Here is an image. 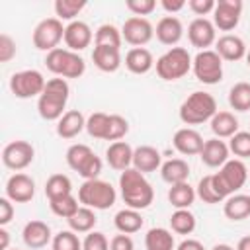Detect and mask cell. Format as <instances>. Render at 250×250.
I'll return each mask as SVG.
<instances>
[{"label":"cell","mask_w":250,"mask_h":250,"mask_svg":"<svg viewBox=\"0 0 250 250\" xmlns=\"http://www.w3.org/2000/svg\"><path fill=\"white\" fill-rule=\"evenodd\" d=\"M188 39L199 51H207L213 43H217V27L207 18H195L188 25Z\"/></svg>","instance_id":"5bb4252c"},{"label":"cell","mask_w":250,"mask_h":250,"mask_svg":"<svg viewBox=\"0 0 250 250\" xmlns=\"http://www.w3.org/2000/svg\"><path fill=\"white\" fill-rule=\"evenodd\" d=\"M229 105L234 111H250V82H236L229 90Z\"/></svg>","instance_id":"8d00e7d4"},{"label":"cell","mask_w":250,"mask_h":250,"mask_svg":"<svg viewBox=\"0 0 250 250\" xmlns=\"http://www.w3.org/2000/svg\"><path fill=\"white\" fill-rule=\"evenodd\" d=\"M45 84H47L45 76L35 68L14 72L10 78V90L20 100H27V98H35V96L39 98L45 90Z\"/></svg>","instance_id":"9c48e42d"},{"label":"cell","mask_w":250,"mask_h":250,"mask_svg":"<svg viewBox=\"0 0 250 250\" xmlns=\"http://www.w3.org/2000/svg\"><path fill=\"white\" fill-rule=\"evenodd\" d=\"M191 70H193V74L199 82L209 84V86L219 84L223 80V59L213 49L199 51L193 57Z\"/></svg>","instance_id":"ba28073f"},{"label":"cell","mask_w":250,"mask_h":250,"mask_svg":"<svg viewBox=\"0 0 250 250\" xmlns=\"http://www.w3.org/2000/svg\"><path fill=\"white\" fill-rule=\"evenodd\" d=\"M49 207H51V211H53L57 217L70 219V217L80 209V201H78V197H74V195L70 193V195H64V197L51 199V201H49Z\"/></svg>","instance_id":"ab89813d"},{"label":"cell","mask_w":250,"mask_h":250,"mask_svg":"<svg viewBox=\"0 0 250 250\" xmlns=\"http://www.w3.org/2000/svg\"><path fill=\"white\" fill-rule=\"evenodd\" d=\"M229 154H230L229 145L225 141H221V139L215 137V139H209V141L203 143V148L199 152V158L209 168H221L229 160Z\"/></svg>","instance_id":"44dd1931"},{"label":"cell","mask_w":250,"mask_h":250,"mask_svg":"<svg viewBox=\"0 0 250 250\" xmlns=\"http://www.w3.org/2000/svg\"><path fill=\"white\" fill-rule=\"evenodd\" d=\"M21 238L23 244L31 250H39L43 246H47L49 242H53V234H51V227L45 221H29L25 223L23 230H21Z\"/></svg>","instance_id":"ac0fdd59"},{"label":"cell","mask_w":250,"mask_h":250,"mask_svg":"<svg viewBox=\"0 0 250 250\" xmlns=\"http://www.w3.org/2000/svg\"><path fill=\"white\" fill-rule=\"evenodd\" d=\"M55 14L61 21H74V18L86 8V0H57L55 2Z\"/></svg>","instance_id":"74e56055"},{"label":"cell","mask_w":250,"mask_h":250,"mask_svg":"<svg viewBox=\"0 0 250 250\" xmlns=\"http://www.w3.org/2000/svg\"><path fill=\"white\" fill-rule=\"evenodd\" d=\"M162 166V156H160V150L150 146V145H141L135 148L133 152V168L143 172V174H148V172H156L160 170Z\"/></svg>","instance_id":"7402d4cb"},{"label":"cell","mask_w":250,"mask_h":250,"mask_svg":"<svg viewBox=\"0 0 250 250\" xmlns=\"http://www.w3.org/2000/svg\"><path fill=\"white\" fill-rule=\"evenodd\" d=\"M246 43L242 41V37L238 35H232V33H225L217 39L215 43V53L223 59V61H240L246 57Z\"/></svg>","instance_id":"d6986e66"},{"label":"cell","mask_w":250,"mask_h":250,"mask_svg":"<svg viewBox=\"0 0 250 250\" xmlns=\"http://www.w3.org/2000/svg\"><path fill=\"white\" fill-rule=\"evenodd\" d=\"M160 6H162L168 14H176V12L184 10V8L188 6V2H186V0H160Z\"/></svg>","instance_id":"f5cc1de1"},{"label":"cell","mask_w":250,"mask_h":250,"mask_svg":"<svg viewBox=\"0 0 250 250\" xmlns=\"http://www.w3.org/2000/svg\"><path fill=\"white\" fill-rule=\"evenodd\" d=\"M203 137L199 131L191 129V127H182L174 133L172 137V145L174 148L184 154V156H193V154H199L201 148H203Z\"/></svg>","instance_id":"e0dca14e"},{"label":"cell","mask_w":250,"mask_h":250,"mask_svg":"<svg viewBox=\"0 0 250 250\" xmlns=\"http://www.w3.org/2000/svg\"><path fill=\"white\" fill-rule=\"evenodd\" d=\"M121 35H123L125 43H129L133 47H145L154 37V27L146 18L131 16V18H127L123 21Z\"/></svg>","instance_id":"7c38bea8"},{"label":"cell","mask_w":250,"mask_h":250,"mask_svg":"<svg viewBox=\"0 0 250 250\" xmlns=\"http://www.w3.org/2000/svg\"><path fill=\"white\" fill-rule=\"evenodd\" d=\"M133 152L135 148L127 141H115L105 148V160L113 170L123 172L127 168H133Z\"/></svg>","instance_id":"ffe728a7"},{"label":"cell","mask_w":250,"mask_h":250,"mask_svg":"<svg viewBox=\"0 0 250 250\" xmlns=\"http://www.w3.org/2000/svg\"><path fill=\"white\" fill-rule=\"evenodd\" d=\"M215 0H189L188 2V8L195 14V16H199V18H203V16H207V14H211L213 10H215Z\"/></svg>","instance_id":"681fc988"},{"label":"cell","mask_w":250,"mask_h":250,"mask_svg":"<svg viewBox=\"0 0 250 250\" xmlns=\"http://www.w3.org/2000/svg\"><path fill=\"white\" fill-rule=\"evenodd\" d=\"M14 201H10L6 195L0 197V227H6L14 219Z\"/></svg>","instance_id":"816d5d0a"},{"label":"cell","mask_w":250,"mask_h":250,"mask_svg":"<svg viewBox=\"0 0 250 250\" xmlns=\"http://www.w3.org/2000/svg\"><path fill=\"white\" fill-rule=\"evenodd\" d=\"M160 176L166 184L176 186V184H184L189 178V164L184 158H170L166 162H162L160 166Z\"/></svg>","instance_id":"484cf974"},{"label":"cell","mask_w":250,"mask_h":250,"mask_svg":"<svg viewBox=\"0 0 250 250\" xmlns=\"http://www.w3.org/2000/svg\"><path fill=\"white\" fill-rule=\"evenodd\" d=\"M154 35L156 39L162 43V45H176L182 37H184V25L180 21V18L176 16H164L158 20L156 23V29H154Z\"/></svg>","instance_id":"603a6c76"},{"label":"cell","mask_w":250,"mask_h":250,"mask_svg":"<svg viewBox=\"0 0 250 250\" xmlns=\"http://www.w3.org/2000/svg\"><path fill=\"white\" fill-rule=\"evenodd\" d=\"M6 197L14 203H27L35 195V182L23 172H16L6 182Z\"/></svg>","instance_id":"9a60e30c"},{"label":"cell","mask_w":250,"mask_h":250,"mask_svg":"<svg viewBox=\"0 0 250 250\" xmlns=\"http://www.w3.org/2000/svg\"><path fill=\"white\" fill-rule=\"evenodd\" d=\"M35 158V148L27 141H12L2 150V162L10 170H25Z\"/></svg>","instance_id":"8fae6325"},{"label":"cell","mask_w":250,"mask_h":250,"mask_svg":"<svg viewBox=\"0 0 250 250\" xmlns=\"http://www.w3.org/2000/svg\"><path fill=\"white\" fill-rule=\"evenodd\" d=\"M70 96V86L64 78H51L45 84L43 94L37 98V111L45 121H59L66 111V102Z\"/></svg>","instance_id":"7a4b0ae2"},{"label":"cell","mask_w":250,"mask_h":250,"mask_svg":"<svg viewBox=\"0 0 250 250\" xmlns=\"http://www.w3.org/2000/svg\"><path fill=\"white\" fill-rule=\"evenodd\" d=\"M53 250H82V240L78 238V234L74 230H61L53 236L51 242Z\"/></svg>","instance_id":"b9f144b4"},{"label":"cell","mask_w":250,"mask_h":250,"mask_svg":"<svg viewBox=\"0 0 250 250\" xmlns=\"http://www.w3.org/2000/svg\"><path fill=\"white\" fill-rule=\"evenodd\" d=\"M145 248L146 250H176L174 234L168 229L152 227L145 234Z\"/></svg>","instance_id":"4dcf8cb0"},{"label":"cell","mask_w":250,"mask_h":250,"mask_svg":"<svg viewBox=\"0 0 250 250\" xmlns=\"http://www.w3.org/2000/svg\"><path fill=\"white\" fill-rule=\"evenodd\" d=\"M109 250H135V242L129 234L119 232L109 240Z\"/></svg>","instance_id":"f907efd6"},{"label":"cell","mask_w":250,"mask_h":250,"mask_svg":"<svg viewBox=\"0 0 250 250\" xmlns=\"http://www.w3.org/2000/svg\"><path fill=\"white\" fill-rule=\"evenodd\" d=\"M94 154V150L88 146V145H82V143H76V145H70L68 146V150H66V154H64V158H66V164H68V168L70 170H74V172H78V168L90 158Z\"/></svg>","instance_id":"60d3db41"},{"label":"cell","mask_w":250,"mask_h":250,"mask_svg":"<svg viewBox=\"0 0 250 250\" xmlns=\"http://www.w3.org/2000/svg\"><path fill=\"white\" fill-rule=\"evenodd\" d=\"M123 41L121 29H117L113 23H102L94 33V47H111L119 49Z\"/></svg>","instance_id":"836d02e7"},{"label":"cell","mask_w":250,"mask_h":250,"mask_svg":"<svg viewBox=\"0 0 250 250\" xmlns=\"http://www.w3.org/2000/svg\"><path fill=\"white\" fill-rule=\"evenodd\" d=\"M127 133H129V121L123 115H117V113L109 115V129H107L105 141H111V143L121 141Z\"/></svg>","instance_id":"f6af8a7d"},{"label":"cell","mask_w":250,"mask_h":250,"mask_svg":"<svg viewBox=\"0 0 250 250\" xmlns=\"http://www.w3.org/2000/svg\"><path fill=\"white\" fill-rule=\"evenodd\" d=\"M217 113V100L209 92H191L180 105V119L186 125H201Z\"/></svg>","instance_id":"3957f363"},{"label":"cell","mask_w":250,"mask_h":250,"mask_svg":"<svg viewBox=\"0 0 250 250\" xmlns=\"http://www.w3.org/2000/svg\"><path fill=\"white\" fill-rule=\"evenodd\" d=\"M195 215L189 211V209H176L172 215H170V227H172V232L176 234H191L195 230Z\"/></svg>","instance_id":"d590c367"},{"label":"cell","mask_w":250,"mask_h":250,"mask_svg":"<svg viewBox=\"0 0 250 250\" xmlns=\"http://www.w3.org/2000/svg\"><path fill=\"white\" fill-rule=\"evenodd\" d=\"M8 246H10V232L4 227H0V250H10Z\"/></svg>","instance_id":"11a10c76"},{"label":"cell","mask_w":250,"mask_h":250,"mask_svg":"<svg viewBox=\"0 0 250 250\" xmlns=\"http://www.w3.org/2000/svg\"><path fill=\"white\" fill-rule=\"evenodd\" d=\"M66 223H68L70 230H74L76 234H80V232H86V234H88V232L94 230V227H96V223H98V217H96L94 209L80 205V209H78L70 219H66Z\"/></svg>","instance_id":"d6a6232c"},{"label":"cell","mask_w":250,"mask_h":250,"mask_svg":"<svg viewBox=\"0 0 250 250\" xmlns=\"http://www.w3.org/2000/svg\"><path fill=\"white\" fill-rule=\"evenodd\" d=\"M209 123L217 139H230L232 135L238 133V119L230 111H217Z\"/></svg>","instance_id":"83f0119b"},{"label":"cell","mask_w":250,"mask_h":250,"mask_svg":"<svg viewBox=\"0 0 250 250\" xmlns=\"http://www.w3.org/2000/svg\"><path fill=\"white\" fill-rule=\"evenodd\" d=\"M92 61L102 72H115L121 66V51L111 47H94Z\"/></svg>","instance_id":"f1b7e54d"},{"label":"cell","mask_w":250,"mask_h":250,"mask_svg":"<svg viewBox=\"0 0 250 250\" xmlns=\"http://www.w3.org/2000/svg\"><path fill=\"white\" fill-rule=\"evenodd\" d=\"M195 193H197V197H199L203 203H209V205H213V203H221V201H223L221 195L217 193L215 186H213V178H211V174L203 176V178L197 182Z\"/></svg>","instance_id":"ee69618b"},{"label":"cell","mask_w":250,"mask_h":250,"mask_svg":"<svg viewBox=\"0 0 250 250\" xmlns=\"http://www.w3.org/2000/svg\"><path fill=\"white\" fill-rule=\"evenodd\" d=\"M86 129V117L78 109H68L57 121V135L61 139H74Z\"/></svg>","instance_id":"cb8c5ba5"},{"label":"cell","mask_w":250,"mask_h":250,"mask_svg":"<svg viewBox=\"0 0 250 250\" xmlns=\"http://www.w3.org/2000/svg\"><path fill=\"white\" fill-rule=\"evenodd\" d=\"M176 250H205V246L195 238H186L176 246Z\"/></svg>","instance_id":"db71d44e"},{"label":"cell","mask_w":250,"mask_h":250,"mask_svg":"<svg viewBox=\"0 0 250 250\" xmlns=\"http://www.w3.org/2000/svg\"><path fill=\"white\" fill-rule=\"evenodd\" d=\"M125 6H127V10H129L133 16L145 18V16H148V14L154 12L156 2H154V0H127Z\"/></svg>","instance_id":"7dc6e473"},{"label":"cell","mask_w":250,"mask_h":250,"mask_svg":"<svg viewBox=\"0 0 250 250\" xmlns=\"http://www.w3.org/2000/svg\"><path fill=\"white\" fill-rule=\"evenodd\" d=\"M213 178V186L217 189V193L221 195V199L225 201L227 197H230L232 193H236L248 180V168L240 158H229L219 172L211 174Z\"/></svg>","instance_id":"277c9868"},{"label":"cell","mask_w":250,"mask_h":250,"mask_svg":"<svg viewBox=\"0 0 250 250\" xmlns=\"http://www.w3.org/2000/svg\"><path fill=\"white\" fill-rule=\"evenodd\" d=\"M82 250H109V240L104 232L92 230L82 240Z\"/></svg>","instance_id":"bcb514c9"},{"label":"cell","mask_w":250,"mask_h":250,"mask_svg":"<svg viewBox=\"0 0 250 250\" xmlns=\"http://www.w3.org/2000/svg\"><path fill=\"white\" fill-rule=\"evenodd\" d=\"M242 6L240 0H219L213 10V25L221 31H232L240 21Z\"/></svg>","instance_id":"4fadbf2b"},{"label":"cell","mask_w":250,"mask_h":250,"mask_svg":"<svg viewBox=\"0 0 250 250\" xmlns=\"http://www.w3.org/2000/svg\"><path fill=\"white\" fill-rule=\"evenodd\" d=\"M107 129H109V115L104 111H94L88 119H86V131L90 137L105 141L107 137Z\"/></svg>","instance_id":"f35d334b"},{"label":"cell","mask_w":250,"mask_h":250,"mask_svg":"<svg viewBox=\"0 0 250 250\" xmlns=\"http://www.w3.org/2000/svg\"><path fill=\"white\" fill-rule=\"evenodd\" d=\"M234 250H250V234H248V236H242V238L238 240V244H236Z\"/></svg>","instance_id":"9f6ffc18"},{"label":"cell","mask_w":250,"mask_h":250,"mask_svg":"<svg viewBox=\"0 0 250 250\" xmlns=\"http://www.w3.org/2000/svg\"><path fill=\"white\" fill-rule=\"evenodd\" d=\"M14 57H16V41L8 33H2L0 35V62H10Z\"/></svg>","instance_id":"c3c4849f"},{"label":"cell","mask_w":250,"mask_h":250,"mask_svg":"<svg viewBox=\"0 0 250 250\" xmlns=\"http://www.w3.org/2000/svg\"><path fill=\"white\" fill-rule=\"evenodd\" d=\"M94 39V33H92V27L82 21V20H74L70 23L64 25V45L66 49L78 53V51H84L86 47H90Z\"/></svg>","instance_id":"2e32d148"},{"label":"cell","mask_w":250,"mask_h":250,"mask_svg":"<svg viewBox=\"0 0 250 250\" xmlns=\"http://www.w3.org/2000/svg\"><path fill=\"white\" fill-rule=\"evenodd\" d=\"M117 199V191L115 188L105 182V180H84L82 186L78 188V201L84 207L90 209H98V211H105L109 209Z\"/></svg>","instance_id":"8992f818"},{"label":"cell","mask_w":250,"mask_h":250,"mask_svg":"<svg viewBox=\"0 0 250 250\" xmlns=\"http://www.w3.org/2000/svg\"><path fill=\"white\" fill-rule=\"evenodd\" d=\"M119 191L127 207L131 209H146L154 199V189L143 172L135 168H127L119 176Z\"/></svg>","instance_id":"6da1fadb"},{"label":"cell","mask_w":250,"mask_h":250,"mask_svg":"<svg viewBox=\"0 0 250 250\" xmlns=\"http://www.w3.org/2000/svg\"><path fill=\"white\" fill-rule=\"evenodd\" d=\"M229 150L236 158H250V131H238L229 139Z\"/></svg>","instance_id":"7bdbcfd3"},{"label":"cell","mask_w":250,"mask_h":250,"mask_svg":"<svg viewBox=\"0 0 250 250\" xmlns=\"http://www.w3.org/2000/svg\"><path fill=\"white\" fill-rule=\"evenodd\" d=\"M125 66L133 74H146L154 66L152 53L145 47H133L125 55Z\"/></svg>","instance_id":"d4e9b609"},{"label":"cell","mask_w":250,"mask_h":250,"mask_svg":"<svg viewBox=\"0 0 250 250\" xmlns=\"http://www.w3.org/2000/svg\"><path fill=\"white\" fill-rule=\"evenodd\" d=\"M223 213L230 221H242L250 217V195L246 193H232L223 203Z\"/></svg>","instance_id":"4316f807"},{"label":"cell","mask_w":250,"mask_h":250,"mask_svg":"<svg viewBox=\"0 0 250 250\" xmlns=\"http://www.w3.org/2000/svg\"><path fill=\"white\" fill-rule=\"evenodd\" d=\"M195 197H197L195 188H191L188 182L170 186V189H168V201L176 209H189L193 205Z\"/></svg>","instance_id":"1f68e13d"},{"label":"cell","mask_w":250,"mask_h":250,"mask_svg":"<svg viewBox=\"0 0 250 250\" xmlns=\"http://www.w3.org/2000/svg\"><path fill=\"white\" fill-rule=\"evenodd\" d=\"M45 66L49 72H53L55 76L64 78V80L66 78H80L86 72L84 59L66 47H57V49L49 51L45 57Z\"/></svg>","instance_id":"5b68a950"},{"label":"cell","mask_w":250,"mask_h":250,"mask_svg":"<svg viewBox=\"0 0 250 250\" xmlns=\"http://www.w3.org/2000/svg\"><path fill=\"white\" fill-rule=\"evenodd\" d=\"M143 223H145V221H143L141 213H139L137 209H131V207L117 211L115 217H113L115 229H117L119 232H123V234H135V232H139V230L143 229Z\"/></svg>","instance_id":"f546056e"},{"label":"cell","mask_w":250,"mask_h":250,"mask_svg":"<svg viewBox=\"0 0 250 250\" xmlns=\"http://www.w3.org/2000/svg\"><path fill=\"white\" fill-rule=\"evenodd\" d=\"M191 55L188 53V49L184 47H170L164 55H160L154 62L156 66V74L166 80V82H174L184 78L189 70H191Z\"/></svg>","instance_id":"52a82bcc"},{"label":"cell","mask_w":250,"mask_h":250,"mask_svg":"<svg viewBox=\"0 0 250 250\" xmlns=\"http://www.w3.org/2000/svg\"><path fill=\"white\" fill-rule=\"evenodd\" d=\"M248 176H250V172H248Z\"/></svg>","instance_id":"91938a15"},{"label":"cell","mask_w":250,"mask_h":250,"mask_svg":"<svg viewBox=\"0 0 250 250\" xmlns=\"http://www.w3.org/2000/svg\"><path fill=\"white\" fill-rule=\"evenodd\" d=\"M244 59H246V64H248V66H250V49H248V51H246V57H244Z\"/></svg>","instance_id":"680465c9"},{"label":"cell","mask_w":250,"mask_h":250,"mask_svg":"<svg viewBox=\"0 0 250 250\" xmlns=\"http://www.w3.org/2000/svg\"><path fill=\"white\" fill-rule=\"evenodd\" d=\"M211 250H234L232 246H229V244H215Z\"/></svg>","instance_id":"6f0895ef"},{"label":"cell","mask_w":250,"mask_h":250,"mask_svg":"<svg viewBox=\"0 0 250 250\" xmlns=\"http://www.w3.org/2000/svg\"><path fill=\"white\" fill-rule=\"evenodd\" d=\"M64 39V25L59 18H45L41 20L35 29H33V35H31V41H33V47L39 49V51H53L59 47V43Z\"/></svg>","instance_id":"30bf717a"},{"label":"cell","mask_w":250,"mask_h":250,"mask_svg":"<svg viewBox=\"0 0 250 250\" xmlns=\"http://www.w3.org/2000/svg\"><path fill=\"white\" fill-rule=\"evenodd\" d=\"M70 193H72V182L64 174H53L45 182V195H47L49 201L51 199H57V197L70 195Z\"/></svg>","instance_id":"e575fe53"}]
</instances>
